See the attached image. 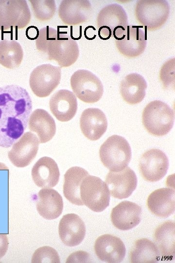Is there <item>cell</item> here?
<instances>
[{"label": "cell", "mask_w": 175, "mask_h": 263, "mask_svg": "<svg viewBox=\"0 0 175 263\" xmlns=\"http://www.w3.org/2000/svg\"><path fill=\"white\" fill-rule=\"evenodd\" d=\"M139 26L128 25L122 38L115 40L116 47L123 55L134 57L141 55L146 46V36Z\"/></svg>", "instance_id": "d6986e66"}, {"label": "cell", "mask_w": 175, "mask_h": 263, "mask_svg": "<svg viewBox=\"0 0 175 263\" xmlns=\"http://www.w3.org/2000/svg\"><path fill=\"white\" fill-rule=\"evenodd\" d=\"M49 107L57 120L61 122L70 121L77 112L76 97L69 90H60L52 96L49 101Z\"/></svg>", "instance_id": "ffe728a7"}, {"label": "cell", "mask_w": 175, "mask_h": 263, "mask_svg": "<svg viewBox=\"0 0 175 263\" xmlns=\"http://www.w3.org/2000/svg\"><path fill=\"white\" fill-rule=\"evenodd\" d=\"M80 194L84 205L94 212L103 211L109 205L108 188L99 177L87 175L81 183Z\"/></svg>", "instance_id": "8992f818"}, {"label": "cell", "mask_w": 175, "mask_h": 263, "mask_svg": "<svg viewBox=\"0 0 175 263\" xmlns=\"http://www.w3.org/2000/svg\"><path fill=\"white\" fill-rule=\"evenodd\" d=\"M170 6L165 0H138L135 8L137 20L149 31L160 28L167 20Z\"/></svg>", "instance_id": "5b68a950"}, {"label": "cell", "mask_w": 175, "mask_h": 263, "mask_svg": "<svg viewBox=\"0 0 175 263\" xmlns=\"http://www.w3.org/2000/svg\"><path fill=\"white\" fill-rule=\"evenodd\" d=\"M33 13L35 17L39 21L50 20L54 16L56 5L53 0H31Z\"/></svg>", "instance_id": "f546056e"}, {"label": "cell", "mask_w": 175, "mask_h": 263, "mask_svg": "<svg viewBox=\"0 0 175 263\" xmlns=\"http://www.w3.org/2000/svg\"><path fill=\"white\" fill-rule=\"evenodd\" d=\"M70 85L76 97L85 103L96 102L103 94L101 81L88 70L80 69L75 72L70 77Z\"/></svg>", "instance_id": "52a82bcc"}, {"label": "cell", "mask_w": 175, "mask_h": 263, "mask_svg": "<svg viewBox=\"0 0 175 263\" xmlns=\"http://www.w3.org/2000/svg\"><path fill=\"white\" fill-rule=\"evenodd\" d=\"M36 207L39 214L47 220L58 218L63 209V201L61 195L51 188L40 190L36 199Z\"/></svg>", "instance_id": "7402d4cb"}, {"label": "cell", "mask_w": 175, "mask_h": 263, "mask_svg": "<svg viewBox=\"0 0 175 263\" xmlns=\"http://www.w3.org/2000/svg\"><path fill=\"white\" fill-rule=\"evenodd\" d=\"M31 174L35 184L42 188L55 187L60 177L57 163L53 159L47 156L39 159L33 167Z\"/></svg>", "instance_id": "44dd1931"}, {"label": "cell", "mask_w": 175, "mask_h": 263, "mask_svg": "<svg viewBox=\"0 0 175 263\" xmlns=\"http://www.w3.org/2000/svg\"><path fill=\"white\" fill-rule=\"evenodd\" d=\"M32 108L24 88L14 84L0 87V147H11L23 134Z\"/></svg>", "instance_id": "6da1fadb"}, {"label": "cell", "mask_w": 175, "mask_h": 263, "mask_svg": "<svg viewBox=\"0 0 175 263\" xmlns=\"http://www.w3.org/2000/svg\"><path fill=\"white\" fill-rule=\"evenodd\" d=\"M98 34L102 40H107L112 36V33L110 29L102 26L99 28Z\"/></svg>", "instance_id": "e575fe53"}, {"label": "cell", "mask_w": 175, "mask_h": 263, "mask_svg": "<svg viewBox=\"0 0 175 263\" xmlns=\"http://www.w3.org/2000/svg\"><path fill=\"white\" fill-rule=\"evenodd\" d=\"M97 26L110 29L112 36L115 40H120L126 32L128 25L127 14L122 6L117 3L103 7L98 14Z\"/></svg>", "instance_id": "8fae6325"}, {"label": "cell", "mask_w": 175, "mask_h": 263, "mask_svg": "<svg viewBox=\"0 0 175 263\" xmlns=\"http://www.w3.org/2000/svg\"><path fill=\"white\" fill-rule=\"evenodd\" d=\"M92 6L88 0H64L58 8V16L65 24L76 25L87 21L92 13Z\"/></svg>", "instance_id": "5bb4252c"}, {"label": "cell", "mask_w": 175, "mask_h": 263, "mask_svg": "<svg viewBox=\"0 0 175 263\" xmlns=\"http://www.w3.org/2000/svg\"><path fill=\"white\" fill-rule=\"evenodd\" d=\"M175 113L166 103L160 100L149 103L142 114V124L151 134L162 136L167 134L173 127Z\"/></svg>", "instance_id": "7a4b0ae2"}, {"label": "cell", "mask_w": 175, "mask_h": 263, "mask_svg": "<svg viewBox=\"0 0 175 263\" xmlns=\"http://www.w3.org/2000/svg\"><path fill=\"white\" fill-rule=\"evenodd\" d=\"M168 168V158L159 149H153L146 151L140 161L141 174L145 180L149 182L161 180L167 173Z\"/></svg>", "instance_id": "30bf717a"}, {"label": "cell", "mask_w": 175, "mask_h": 263, "mask_svg": "<svg viewBox=\"0 0 175 263\" xmlns=\"http://www.w3.org/2000/svg\"><path fill=\"white\" fill-rule=\"evenodd\" d=\"M175 58L167 61L162 66L160 72V79L165 89L174 87Z\"/></svg>", "instance_id": "1f68e13d"}, {"label": "cell", "mask_w": 175, "mask_h": 263, "mask_svg": "<svg viewBox=\"0 0 175 263\" xmlns=\"http://www.w3.org/2000/svg\"><path fill=\"white\" fill-rule=\"evenodd\" d=\"M131 263H154L160 260L156 244L150 240L142 238L136 241L130 254Z\"/></svg>", "instance_id": "83f0119b"}, {"label": "cell", "mask_w": 175, "mask_h": 263, "mask_svg": "<svg viewBox=\"0 0 175 263\" xmlns=\"http://www.w3.org/2000/svg\"><path fill=\"white\" fill-rule=\"evenodd\" d=\"M39 35V30L34 26L28 27L26 31V36L30 40L36 39Z\"/></svg>", "instance_id": "836d02e7"}, {"label": "cell", "mask_w": 175, "mask_h": 263, "mask_svg": "<svg viewBox=\"0 0 175 263\" xmlns=\"http://www.w3.org/2000/svg\"><path fill=\"white\" fill-rule=\"evenodd\" d=\"M79 122L83 134L92 141L100 138L107 128V120L105 115L98 108L85 109L81 114Z\"/></svg>", "instance_id": "e0dca14e"}, {"label": "cell", "mask_w": 175, "mask_h": 263, "mask_svg": "<svg viewBox=\"0 0 175 263\" xmlns=\"http://www.w3.org/2000/svg\"><path fill=\"white\" fill-rule=\"evenodd\" d=\"M39 143L35 134L30 132L24 133L8 151L10 161L18 168L28 166L35 157Z\"/></svg>", "instance_id": "7c38bea8"}, {"label": "cell", "mask_w": 175, "mask_h": 263, "mask_svg": "<svg viewBox=\"0 0 175 263\" xmlns=\"http://www.w3.org/2000/svg\"><path fill=\"white\" fill-rule=\"evenodd\" d=\"M142 209L135 203L124 201L112 209L111 220L116 228L122 230L131 229L140 222Z\"/></svg>", "instance_id": "ac0fdd59"}, {"label": "cell", "mask_w": 175, "mask_h": 263, "mask_svg": "<svg viewBox=\"0 0 175 263\" xmlns=\"http://www.w3.org/2000/svg\"><path fill=\"white\" fill-rule=\"evenodd\" d=\"M88 174L86 169L77 166L70 168L66 172L63 194L71 203L78 206L84 205L81 199L80 187L82 180Z\"/></svg>", "instance_id": "4316f807"}, {"label": "cell", "mask_w": 175, "mask_h": 263, "mask_svg": "<svg viewBox=\"0 0 175 263\" xmlns=\"http://www.w3.org/2000/svg\"><path fill=\"white\" fill-rule=\"evenodd\" d=\"M28 127L31 132H35L40 143L51 140L56 132V125L52 117L46 111L37 109L31 113Z\"/></svg>", "instance_id": "d4e9b609"}, {"label": "cell", "mask_w": 175, "mask_h": 263, "mask_svg": "<svg viewBox=\"0 0 175 263\" xmlns=\"http://www.w3.org/2000/svg\"><path fill=\"white\" fill-rule=\"evenodd\" d=\"M8 247V240L7 235L0 234V259L6 254Z\"/></svg>", "instance_id": "d6a6232c"}, {"label": "cell", "mask_w": 175, "mask_h": 263, "mask_svg": "<svg viewBox=\"0 0 175 263\" xmlns=\"http://www.w3.org/2000/svg\"><path fill=\"white\" fill-rule=\"evenodd\" d=\"M154 239L160 257L164 260H172L175 256V224L168 221L156 229Z\"/></svg>", "instance_id": "cb8c5ba5"}, {"label": "cell", "mask_w": 175, "mask_h": 263, "mask_svg": "<svg viewBox=\"0 0 175 263\" xmlns=\"http://www.w3.org/2000/svg\"><path fill=\"white\" fill-rule=\"evenodd\" d=\"M94 28V27L92 26H89L85 28L84 35L87 39L92 40L94 39L96 37V35L91 32Z\"/></svg>", "instance_id": "d590c367"}, {"label": "cell", "mask_w": 175, "mask_h": 263, "mask_svg": "<svg viewBox=\"0 0 175 263\" xmlns=\"http://www.w3.org/2000/svg\"><path fill=\"white\" fill-rule=\"evenodd\" d=\"M31 19L26 0H0V30L11 27L23 29L29 23Z\"/></svg>", "instance_id": "9c48e42d"}, {"label": "cell", "mask_w": 175, "mask_h": 263, "mask_svg": "<svg viewBox=\"0 0 175 263\" xmlns=\"http://www.w3.org/2000/svg\"><path fill=\"white\" fill-rule=\"evenodd\" d=\"M59 235L62 243L68 246L79 245L86 235V226L81 218L74 213L63 216L58 227Z\"/></svg>", "instance_id": "2e32d148"}, {"label": "cell", "mask_w": 175, "mask_h": 263, "mask_svg": "<svg viewBox=\"0 0 175 263\" xmlns=\"http://www.w3.org/2000/svg\"><path fill=\"white\" fill-rule=\"evenodd\" d=\"M94 250L97 256L106 263H120L124 259L126 249L123 242L119 238L104 234L95 241Z\"/></svg>", "instance_id": "9a60e30c"}, {"label": "cell", "mask_w": 175, "mask_h": 263, "mask_svg": "<svg viewBox=\"0 0 175 263\" xmlns=\"http://www.w3.org/2000/svg\"><path fill=\"white\" fill-rule=\"evenodd\" d=\"M137 182L135 172L128 167L120 171H110L105 182L110 194L119 199L129 197L136 189Z\"/></svg>", "instance_id": "4fadbf2b"}, {"label": "cell", "mask_w": 175, "mask_h": 263, "mask_svg": "<svg viewBox=\"0 0 175 263\" xmlns=\"http://www.w3.org/2000/svg\"><path fill=\"white\" fill-rule=\"evenodd\" d=\"M99 156L103 165L110 171H120L126 167L131 161V147L124 137L113 135L101 145Z\"/></svg>", "instance_id": "277c9868"}, {"label": "cell", "mask_w": 175, "mask_h": 263, "mask_svg": "<svg viewBox=\"0 0 175 263\" xmlns=\"http://www.w3.org/2000/svg\"><path fill=\"white\" fill-rule=\"evenodd\" d=\"M32 263H60L57 252L52 247L44 246L37 249L33 255Z\"/></svg>", "instance_id": "4dcf8cb0"}, {"label": "cell", "mask_w": 175, "mask_h": 263, "mask_svg": "<svg viewBox=\"0 0 175 263\" xmlns=\"http://www.w3.org/2000/svg\"><path fill=\"white\" fill-rule=\"evenodd\" d=\"M41 52L47 54L48 59L56 61L60 67H67L77 60L79 50L74 39L56 30L47 40Z\"/></svg>", "instance_id": "3957f363"}, {"label": "cell", "mask_w": 175, "mask_h": 263, "mask_svg": "<svg viewBox=\"0 0 175 263\" xmlns=\"http://www.w3.org/2000/svg\"><path fill=\"white\" fill-rule=\"evenodd\" d=\"M147 83L144 77L137 73L127 75L121 81L120 90L123 100L130 104L140 103L145 96Z\"/></svg>", "instance_id": "484cf974"}, {"label": "cell", "mask_w": 175, "mask_h": 263, "mask_svg": "<svg viewBox=\"0 0 175 263\" xmlns=\"http://www.w3.org/2000/svg\"><path fill=\"white\" fill-rule=\"evenodd\" d=\"M23 58V51L20 44L15 40L0 41V64L8 69L18 67Z\"/></svg>", "instance_id": "f1b7e54d"}, {"label": "cell", "mask_w": 175, "mask_h": 263, "mask_svg": "<svg viewBox=\"0 0 175 263\" xmlns=\"http://www.w3.org/2000/svg\"><path fill=\"white\" fill-rule=\"evenodd\" d=\"M147 205L156 216L167 218L175 210V191L174 188H163L152 192L148 196Z\"/></svg>", "instance_id": "603a6c76"}, {"label": "cell", "mask_w": 175, "mask_h": 263, "mask_svg": "<svg viewBox=\"0 0 175 263\" xmlns=\"http://www.w3.org/2000/svg\"><path fill=\"white\" fill-rule=\"evenodd\" d=\"M61 67L50 64L37 66L31 72L29 85L34 94L39 97L48 96L59 85Z\"/></svg>", "instance_id": "ba28073f"}]
</instances>
